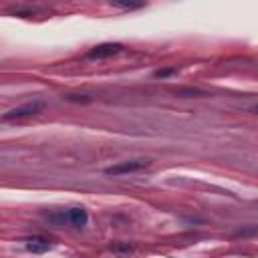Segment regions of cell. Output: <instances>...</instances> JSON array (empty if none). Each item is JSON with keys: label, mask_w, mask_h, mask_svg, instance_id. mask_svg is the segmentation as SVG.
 I'll use <instances>...</instances> for the list:
<instances>
[{"label": "cell", "mask_w": 258, "mask_h": 258, "mask_svg": "<svg viewBox=\"0 0 258 258\" xmlns=\"http://www.w3.org/2000/svg\"><path fill=\"white\" fill-rule=\"evenodd\" d=\"M42 109H44V103L38 101V99H34V101H28V103H24V105H20V107H14V109H10L8 113H4V119H22V117H30V115L40 113Z\"/></svg>", "instance_id": "6da1fadb"}, {"label": "cell", "mask_w": 258, "mask_h": 258, "mask_svg": "<svg viewBox=\"0 0 258 258\" xmlns=\"http://www.w3.org/2000/svg\"><path fill=\"white\" fill-rule=\"evenodd\" d=\"M149 161L147 159H131V161H121V163H115L111 167L105 169V175H123V173H131V171H139L147 165Z\"/></svg>", "instance_id": "7a4b0ae2"}, {"label": "cell", "mask_w": 258, "mask_h": 258, "mask_svg": "<svg viewBox=\"0 0 258 258\" xmlns=\"http://www.w3.org/2000/svg\"><path fill=\"white\" fill-rule=\"evenodd\" d=\"M121 48H123V46H121L119 42H103V44H97L95 48H91L87 56L93 58V60H95V58H97V60H99V58H109V56L121 52Z\"/></svg>", "instance_id": "3957f363"}, {"label": "cell", "mask_w": 258, "mask_h": 258, "mask_svg": "<svg viewBox=\"0 0 258 258\" xmlns=\"http://www.w3.org/2000/svg\"><path fill=\"white\" fill-rule=\"evenodd\" d=\"M67 220H69L73 226L83 228V226L87 224V212H85L83 208H71V210H67Z\"/></svg>", "instance_id": "277c9868"}, {"label": "cell", "mask_w": 258, "mask_h": 258, "mask_svg": "<svg viewBox=\"0 0 258 258\" xmlns=\"http://www.w3.org/2000/svg\"><path fill=\"white\" fill-rule=\"evenodd\" d=\"M24 248L28 252H32V254H42V252H46L50 248V244H48V240H42V238H28L24 242Z\"/></svg>", "instance_id": "5b68a950"}, {"label": "cell", "mask_w": 258, "mask_h": 258, "mask_svg": "<svg viewBox=\"0 0 258 258\" xmlns=\"http://www.w3.org/2000/svg\"><path fill=\"white\" fill-rule=\"evenodd\" d=\"M64 99L73 101V103H91L93 101V97H89V95H64Z\"/></svg>", "instance_id": "8992f818"}, {"label": "cell", "mask_w": 258, "mask_h": 258, "mask_svg": "<svg viewBox=\"0 0 258 258\" xmlns=\"http://www.w3.org/2000/svg\"><path fill=\"white\" fill-rule=\"evenodd\" d=\"M196 95H204V91L200 89H179L177 97H196Z\"/></svg>", "instance_id": "52a82bcc"}, {"label": "cell", "mask_w": 258, "mask_h": 258, "mask_svg": "<svg viewBox=\"0 0 258 258\" xmlns=\"http://www.w3.org/2000/svg\"><path fill=\"white\" fill-rule=\"evenodd\" d=\"M173 73V69H161V71H155V77L157 79H163V77H169Z\"/></svg>", "instance_id": "ba28073f"}]
</instances>
